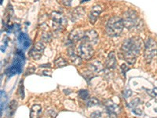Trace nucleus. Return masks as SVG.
<instances>
[{
  "mask_svg": "<svg viewBox=\"0 0 157 118\" xmlns=\"http://www.w3.org/2000/svg\"><path fill=\"white\" fill-rule=\"evenodd\" d=\"M143 47L142 39L138 36H134L127 39L122 45V54L123 58L129 64L133 65L136 61Z\"/></svg>",
  "mask_w": 157,
  "mask_h": 118,
  "instance_id": "1",
  "label": "nucleus"
},
{
  "mask_svg": "<svg viewBox=\"0 0 157 118\" xmlns=\"http://www.w3.org/2000/svg\"><path fill=\"white\" fill-rule=\"evenodd\" d=\"M131 94H132V91H130V90H126V91H123V96H124L125 98L130 97L131 95Z\"/></svg>",
  "mask_w": 157,
  "mask_h": 118,
  "instance_id": "23",
  "label": "nucleus"
},
{
  "mask_svg": "<svg viewBox=\"0 0 157 118\" xmlns=\"http://www.w3.org/2000/svg\"><path fill=\"white\" fill-rule=\"evenodd\" d=\"M101 116V113L100 111H95L90 114L91 118H100Z\"/></svg>",
  "mask_w": 157,
  "mask_h": 118,
  "instance_id": "22",
  "label": "nucleus"
},
{
  "mask_svg": "<svg viewBox=\"0 0 157 118\" xmlns=\"http://www.w3.org/2000/svg\"><path fill=\"white\" fill-rule=\"evenodd\" d=\"M68 55H69L70 58H71V61H72V63L76 65H79L82 62L81 61V57L77 55V54L75 52V50H74L73 47H70L68 48Z\"/></svg>",
  "mask_w": 157,
  "mask_h": 118,
  "instance_id": "12",
  "label": "nucleus"
},
{
  "mask_svg": "<svg viewBox=\"0 0 157 118\" xmlns=\"http://www.w3.org/2000/svg\"><path fill=\"white\" fill-rule=\"evenodd\" d=\"M133 111H134V113L137 115H141L142 114V110L141 109H138V108H134L133 109Z\"/></svg>",
  "mask_w": 157,
  "mask_h": 118,
  "instance_id": "24",
  "label": "nucleus"
},
{
  "mask_svg": "<svg viewBox=\"0 0 157 118\" xmlns=\"http://www.w3.org/2000/svg\"><path fill=\"white\" fill-rule=\"evenodd\" d=\"M89 69L92 73H101L103 70V65L99 61H94L89 65Z\"/></svg>",
  "mask_w": 157,
  "mask_h": 118,
  "instance_id": "13",
  "label": "nucleus"
},
{
  "mask_svg": "<svg viewBox=\"0 0 157 118\" xmlns=\"http://www.w3.org/2000/svg\"><path fill=\"white\" fill-rule=\"evenodd\" d=\"M124 28L123 19L119 17H113L109 20L106 25L105 31L108 36L111 37L119 36L122 33Z\"/></svg>",
  "mask_w": 157,
  "mask_h": 118,
  "instance_id": "3",
  "label": "nucleus"
},
{
  "mask_svg": "<svg viewBox=\"0 0 157 118\" xmlns=\"http://www.w3.org/2000/svg\"><path fill=\"white\" fill-rule=\"evenodd\" d=\"M94 53V50L92 47V44L82 40V43L79 44L78 47V56L84 60H89L93 57Z\"/></svg>",
  "mask_w": 157,
  "mask_h": 118,
  "instance_id": "5",
  "label": "nucleus"
},
{
  "mask_svg": "<svg viewBox=\"0 0 157 118\" xmlns=\"http://www.w3.org/2000/svg\"><path fill=\"white\" fill-rule=\"evenodd\" d=\"M98 104H99V101H98L97 98H92L88 101L86 105H87V106H89V107H92V106H97V105H98Z\"/></svg>",
  "mask_w": 157,
  "mask_h": 118,
  "instance_id": "19",
  "label": "nucleus"
},
{
  "mask_svg": "<svg viewBox=\"0 0 157 118\" xmlns=\"http://www.w3.org/2000/svg\"><path fill=\"white\" fill-rule=\"evenodd\" d=\"M45 50V46L42 42H38L30 51V55L35 60H39L43 55Z\"/></svg>",
  "mask_w": 157,
  "mask_h": 118,
  "instance_id": "7",
  "label": "nucleus"
},
{
  "mask_svg": "<svg viewBox=\"0 0 157 118\" xmlns=\"http://www.w3.org/2000/svg\"><path fill=\"white\" fill-rule=\"evenodd\" d=\"M124 27L128 30H140L142 27V21L139 18L137 13L133 10H128L124 13L123 17Z\"/></svg>",
  "mask_w": 157,
  "mask_h": 118,
  "instance_id": "2",
  "label": "nucleus"
},
{
  "mask_svg": "<svg viewBox=\"0 0 157 118\" xmlns=\"http://www.w3.org/2000/svg\"><path fill=\"white\" fill-rule=\"evenodd\" d=\"M101 12H102V8L101 6L95 5L94 6H93V8H92V10H91L89 15V21L90 22V24L94 25L97 19H98V17H99V15L101 14Z\"/></svg>",
  "mask_w": 157,
  "mask_h": 118,
  "instance_id": "10",
  "label": "nucleus"
},
{
  "mask_svg": "<svg viewBox=\"0 0 157 118\" xmlns=\"http://www.w3.org/2000/svg\"><path fill=\"white\" fill-rule=\"evenodd\" d=\"M83 14H84V11L83 10H82V8H77V9L74 11V15L72 17L75 18H74L75 20L78 19V18L79 19V18L82 17Z\"/></svg>",
  "mask_w": 157,
  "mask_h": 118,
  "instance_id": "17",
  "label": "nucleus"
},
{
  "mask_svg": "<svg viewBox=\"0 0 157 118\" xmlns=\"http://www.w3.org/2000/svg\"><path fill=\"white\" fill-rule=\"evenodd\" d=\"M2 3V0H1V4Z\"/></svg>",
  "mask_w": 157,
  "mask_h": 118,
  "instance_id": "27",
  "label": "nucleus"
},
{
  "mask_svg": "<svg viewBox=\"0 0 157 118\" xmlns=\"http://www.w3.org/2000/svg\"><path fill=\"white\" fill-rule=\"evenodd\" d=\"M116 55H115L114 52H111L110 54L108 55L107 58H106L105 65L109 69H115L116 67Z\"/></svg>",
  "mask_w": 157,
  "mask_h": 118,
  "instance_id": "11",
  "label": "nucleus"
},
{
  "mask_svg": "<svg viewBox=\"0 0 157 118\" xmlns=\"http://www.w3.org/2000/svg\"><path fill=\"white\" fill-rule=\"evenodd\" d=\"M105 105L107 109L109 111V113L117 115L120 112V108L111 101H108V103H105Z\"/></svg>",
  "mask_w": 157,
  "mask_h": 118,
  "instance_id": "14",
  "label": "nucleus"
},
{
  "mask_svg": "<svg viewBox=\"0 0 157 118\" xmlns=\"http://www.w3.org/2000/svg\"><path fill=\"white\" fill-rule=\"evenodd\" d=\"M157 55V43L152 39H148L145 43V61L148 63H150L153 60L154 57Z\"/></svg>",
  "mask_w": 157,
  "mask_h": 118,
  "instance_id": "4",
  "label": "nucleus"
},
{
  "mask_svg": "<svg viewBox=\"0 0 157 118\" xmlns=\"http://www.w3.org/2000/svg\"><path fill=\"white\" fill-rule=\"evenodd\" d=\"M121 69H122V71H123V73H125L126 71H127V70L128 69V67L127 66V65L123 64V65H121Z\"/></svg>",
  "mask_w": 157,
  "mask_h": 118,
  "instance_id": "25",
  "label": "nucleus"
},
{
  "mask_svg": "<svg viewBox=\"0 0 157 118\" xmlns=\"http://www.w3.org/2000/svg\"><path fill=\"white\" fill-rule=\"evenodd\" d=\"M52 21H53V26L56 29H63L65 25H67L66 19L57 12L52 13L51 14Z\"/></svg>",
  "mask_w": 157,
  "mask_h": 118,
  "instance_id": "6",
  "label": "nucleus"
},
{
  "mask_svg": "<svg viewBox=\"0 0 157 118\" xmlns=\"http://www.w3.org/2000/svg\"><path fill=\"white\" fill-rule=\"evenodd\" d=\"M148 93L150 96H152V97L157 96V88H155L152 90H148Z\"/></svg>",
  "mask_w": 157,
  "mask_h": 118,
  "instance_id": "21",
  "label": "nucleus"
},
{
  "mask_svg": "<svg viewBox=\"0 0 157 118\" xmlns=\"http://www.w3.org/2000/svg\"><path fill=\"white\" fill-rule=\"evenodd\" d=\"M42 113V107L39 105H34L32 107L30 113L31 118H39Z\"/></svg>",
  "mask_w": 157,
  "mask_h": 118,
  "instance_id": "15",
  "label": "nucleus"
},
{
  "mask_svg": "<svg viewBox=\"0 0 157 118\" xmlns=\"http://www.w3.org/2000/svg\"><path fill=\"white\" fill-rule=\"evenodd\" d=\"M140 104H141V100H140L139 98H135V99H134L132 102H130V106L133 108V109H134V108H137V106H139Z\"/></svg>",
  "mask_w": 157,
  "mask_h": 118,
  "instance_id": "20",
  "label": "nucleus"
},
{
  "mask_svg": "<svg viewBox=\"0 0 157 118\" xmlns=\"http://www.w3.org/2000/svg\"><path fill=\"white\" fill-rule=\"evenodd\" d=\"M78 97L82 99H87L89 98V92H88L87 90H80L78 91Z\"/></svg>",
  "mask_w": 157,
  "mask_h": 118,
  "instance_id": "18",
  "label": "nucleus"
},
{
  "mask_svg": "<svg viewBox=\"0 0 157 118\" xmlns=\"http://www.w3.org/2000/svg\"><path fill=\"white\" fill-rule=\"evenodd\" d=\"M71 0H63L64 4L66 6H69L70 4H71Z\"/></svg>",
  "mask_w": 157,
  "mask_h": 118,
  "instance_id": "26",
  "label": "nucleus"
},
{
  "mask_svg": "<svg viewBox=\"0 0 157 118\" xmlns=\"http://www.w3.org/2000/svg\"><path fill=\"white\" fill-rule=\"evenodd\" d=\"M54 64H55L56 67H57V68H61V67L66 66L68 65V62L62 57H59V58L56 59L55 61H54Z\"/></svg>",
  "mask_w": 157,
  "mask_h": 118,
  "instance_id": "16",
  "label": "nucleus"
},
{
  "mask_svg": "<svg viewBox=\"0 0 157 118\" xmlns=\"http://www.w3.org/2000/svg\"><path fill=\"white\" fill-rule=\"evenodd\" d=\"M84 41L87 42L92 45H94L98 43V35L95 31L89 30L85 32V36L84 39H82Z\"/></svg>",
  "mask_w": 157,
  "mask_h": 118,
  "instance_id": "9",
  "label": "nucleus"
},
{
  "mask_svg": "<svg viewBox=\"0 0 157 118\" xmlns=\"http://www.w3.org/2000/svg\"><path fill=\"white\" fill-rule=\"evenodd\" d=\"M84 36H85L84 31H82L80 29H76L71 32L69 35V39L71 42L76 43L78 41H82L84 39Z\"/></svg>",
  "mask_w": 157,
  "mask_h": 118,
  "instance_id": "8",
  "label": "nucleus"
}]
</instances>
